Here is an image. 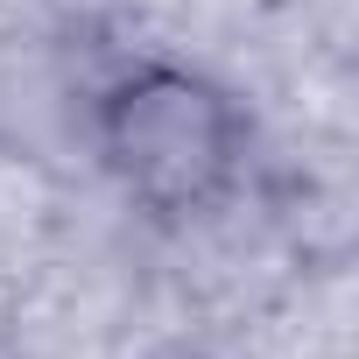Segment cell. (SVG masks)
Masks as SVG:
<instances>
[{
  "mask_svg": "<svg viewBox=\"0 0 359 359\" xmlns=\"http://www.w3.org/2000/svg\"><path fill=\"white\" fill-rule=\"evenodd\" d=\"M92 148L134 212L184 226V219L219 212L240 191L247 155H254V120L212 71L148 57L99 85Z\"/></svg>",
  "mask_w": 359,
  "mask_h": 359,
  "instance_id": "6da1fadb",
  "label": "cell"
}]
</instances>
